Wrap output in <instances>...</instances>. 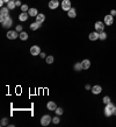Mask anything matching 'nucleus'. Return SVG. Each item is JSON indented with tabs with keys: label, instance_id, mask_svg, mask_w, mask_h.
<instances>
[{
	"label": "nucleus",
	"instance_id": "obj_1",
	"mask_svg": "<svg viewBox=\"0 0 116 127\" xmlns=\"http://www.w3.org/2000/svg\"><path fill=\"white\" fill-rule=\"evenodd\" d=\"M115 108H116V106L114 104H112V103L107 104V105H106V107H104V116H106V117H112V116H114Z\"/></svg>",
	"mask_w": 116,
	"mask_h": 127
},
{
	"label": "nucleus",
	"instance_id": "obj_2",
	"mask_svg": "<svg viewBox=\"0 0 116 127\" xmlns=\"http://www.w3.org/2000/svg\"><path fill=\"white\" fill-rule=\"evenodd\" d=\"M8 7H1V9H0V22L2 23L5 21V20L7 19V18H9V13H8Z\"/></svg>",
	"mask_w": 116,
	"mask_h": 127
},
{
	"label": "nucleus",
	"instance_id": "obj_3",
	"mask_svg": "<svg viewBox=\"0 0 116 127\" xmlns=\"http://www.w3.org/2000/svg\"><path fill=\"white\" fill-rule=\"evenodd\" d=\"M50 123H52V118H51L49 114H45L41 118V125L42 126H48Z\"/></svg>",
	"mask_w": 116,
	"mask_h": 127
},
{
	"label": "nucleus",
	"instance_id": "obj_4",
	"mask_svg": "<svg viewBox=\"0 0 116 127\" xmlns=\"http://www.w3.org/2000/svg\"><path fill=\"white\" fill-rule=\"evenodd\" d=\"M6 36H7L8 40H15L16 37L20 36V34H19V32H16V31H8Z\"/></svg>",
	"mask_w": 116,
	"mask_h": 127
},
{
	"label": "nucleus",
	"instance_id": "obj_5",
	"mask_svg": "<svg viewBox=\"0 0 116 127\" xmlns=\"http://www.w3.org/2000/svg\"><path fill=\"white\" fill-rule=\"evenodd\" d=\"M104 22H102V21H97L95 22V25H94V28H95V31L97 32V33H101V32L104 31Z\"/></svg>",
	"mask_w": 116,
	"mask_h": 127
},
{
	"label": "nucleus",
	"instance_id": "obj_6",
	"mask_svg": "<svg viewBox=\"0 0 116 127\" xmlns=\"http://www.w3.org/2000/svg\"><path fill=\"white\" fill-rule=\"evenodd\" d=\"M103 22H104V25H107V26H112L113 23H114V16H113L112 14H107V15L104 16Z\"/></svg>",
	"mask_w": 116,
	"mask_h": 127
},
{
	"label": "nucleus",
	"instance_id": "obj_7",
	"mask_svg": "<svg viewBox=\"0 0 116 127\" xmlns=\"http://www.w3.org/2000/svg\"><path fill=\"white\" fill-rule=\"evenodd\" d=\"M71 8H72L71 7V1H70V0H63L62 1V9L63 11L69 12Z\"/></svg>",
	"mask_w": 116,
	"mask_h": 127
},
{
	"label": "nucleus",
	"instance_id": "obj_8",
	"mask_svg": "<svg viewBox=\"0 0 116 127\" xmlns=\"http://www.w3.org/2000/svg\"><path fill=\"white\" fill-rule=\"evenodd\" d=\"M30 54L33 56H37V55L41 54V48L39 46H33L30 48Z\"/></svg>",
	"mask_w": 116,
	"mask_h": 127
},
{
	"label": "nucleus",
	"instance_id": "obj_9",
	"mask_svg": "<svg viewBox=\"0 0 116 127\" xmlns=\"http://www.w3.org/2000/svg\"><path fill=\"white\" fill-rule=\"evenodd\" d=\"M48 6H49L50 9H56V8L59 6V0H50Z\"/></svg>",
	"mask_w": 116,
	"mask_h": 127
},
{
	"label": "nucleus",
	"instance_id": "obj_10",
	"mask_svg": "<svg viewBox=\"0 0 116 127\" xmlns=\"http://www.w3.org/2000/svg\"><path fill=\"white\" fill-rule=\"evenodd\" d=\"M1 25H2V27H4V28H11L12 25H13V20H12L11 16H9V18H7V19L5 20Z\"/></svg>",
	"mask_w": 116,
	"mask_h": 127
},
{
	"label": "nucleus",
	"instance_id": "obj_11",
	"mask_svg": "<svg viewBox=\"0 0 116 127\" xmlns=\"http://www.w3.org/2000/svg\"><path fill=\"white\" fill-rule=\"evenodd\" d=\"M101 92H102V88H101L100 85H94V86H92L93 95H100Z\"/></svg>",
	"mask_w": 116,
	"mask_h": 127
},
{
	"label": "nucleus",
	"instance_id": "obj_12",
	"mask_svg": "<svg viewBox=\"0 0 116 127\" xmlns=\"http://www.w3.org/2000/svg\"><path fill=\"white\" fill-rule=\"evenodd\" d=\"M88 39L91 40V41H97V40H99V33H97V31H95V32H92V33H89Z\"/></svg>",
	"mask_w": 116,
	"mask_h": 127
},
{
	"label": "nucleus",
	"instance_id": "obj_13",
	"mask_svg": "<svg viewBox=\"0 0 116 127\" xmlns=\"http://www.w3.org/2000/svg\"><path fill=\"white\" fill-rule=\"evenodd\" d=\"M44 20H45V15L42 14V13H39V15L35 16V21L39 22V23H43L44 22Z\"/></svg>",
	"mask_w": 116,
	"mask_h": 127
},
{
	"label": "nucleus",
	"instance_id": "obj_14",
	"mask_svg": "<svg viewBox=\"0 0 116 127\" xmlns=\"http://www.w3.org/2000/svg\"><path fill=\"white\" fill-rule=\"evenodd\" d=\"M29 16H30V15L28 14L27 12H22V13H21V14H20V15H19V20H20V21H22V22H23V21H27V20H28V18H29Z\"/></svg>",
	"mask_w": 116,
	"mask_h": 127
},
{
	"label": "nucleus",
	"instance_id": "obj_15",
	"mask_svg": "<svg viewBox=\"0 0 116 127\" xmlns=\"http://www.w3.org/2000/svg\"><path fill=\"white\" fill-rule=\"evenodd\" d=\"M57 107H58L57 104L54 103V101H49V103L46 104V108H48V110H50V111H55Z\"/></svg>",
	"mask_w": 116,
	"mask_h": 127
},
{
	"label": "nucleus",
	"instance_id": "obj_16",
	"mask_svg": "<svg viewBox=\"0 0 116 127\" xmlns=\"http://www.w3.org/2000/svg\"><path fill=\"white\" fill-rule=\"evenodd\" d=\"M81 64H82V69L84 70H87L91 68V61L89 60H84L81 62Z\"/></svg>",
	"mask_w": 116,
	"mask_h": 127
},
{
	"label": "nucleus",
	"instance_id": "obj_17",
	"mask_svg": "<svg viewBox=\"0 0 116 127\" xmlns=\"http://www.w3.org/2000/svg\"><path fill=\"white\" fill-rule=\"evenodd\" d=\"M67 16L71 18V19H74V18L77 16V12H76V9H74V8H71V9L67 12Z\"/></svg>",
	"mask_w": 116,
	"mask_h": 127
},
{
	"label": "nucleus",
	"instance_id": "obj_18",
	"mask_svg": "<svg viewBox=\"0 0 116 127\" xmlns=\"http://www.w3.org/2000/svg\"><path fill=\"white\" fill-rule=\"evenodd\" d=\"M28 14L30 16H37L39 15V12L36 8H29V11H28Z\"/></svg>",
	"mask_w": 116,
	"mask_h": 127
},
{
	"label": "nucleus",
	"instance_id": "obj_19",
	"mask_svg": "<svg viewBox=\"0 0 116 127\" xmlns=\"http://www.w3.org/2000/svg\"><path fill=\"white\" fill-rule=\"evenodd\" d=\"M41 25H42V23H39V22H36V21H35V22H33L30 25V29L31 31H37V29L41 27Z\"/></svg>",
	"mask_w": 116,
	"mask_h": 127
},
{
	"label": "nucleus",
	"instance_id": "obj_20",
	"mask_svg": "<svg viewBox=\"0 0 116 127\" xmlns=\"http://www.w3.org/2000/svg\"><path fill=\"white\" fill-rule=\"evenodd\" d=\"M19 37L22 40V41H27V40H28V34L26 33V32H21V33H20V36H19Z\"/></svg>",
	"mask_w": 116,
	"mask_h": 127
},
{
	"label": "nucleus",
	"instance_id": "obj_21",
	"mask_svg": "<svg viewBox=\"0 0 116 127\" xmlns=\"http://www.w3.org/2000/svg\"><path fill=\"white\" fill-rule=\"evenodd\" d=\"M7 7H8V9H14V8L16 7L15 1H14V0H11V1L7 4Z\"/></svg>",
	"mask_w": 116,
	"mask_h": 127
},
{
	"label": "nucleus",
	"instance_id": "obj_22",
	"mask_svg": "<svg viewBox=\"0 0 116 127\" xmlns=\"http://www.w3.org/2000/svg\"><path fill=\"white\" fill-rule=\"evenodd\" d=\"M107 39V33L106 32H101V33H99V40H101V41H104V40Z\"/></svg>",
	"mask_w": 116,
	"mask_h": 127
},
{
	"label": "nucleus",
	"instance_id": "obj_23",
	"mask_svg": "<svg viewBox=\"0 0 116 127\" xmlns=\"http://www.w3.org/2000/svg\"><path fill=\"white\" fill-rule=\"evenodd\" d=\"M74 70H76V71H80V70H82V64H81L80 62H78V63H76V64H74Z\"/></svg>",
	"mask_w": 116,
	"mask_h": 127
},
{
	"label": "nucleus",
	"instance_id": "obj_24",
	"mask_svg": "<svg viewBox=\"0 0 116 127\" xmlns=\"http://www.w3.org/2000/svg\"><path fill=\"white\" fill-rule=\"evenodd\" d=\"M45 61H46V63H48V64H52V63H54V61H55V57H54V56H46Z\"/></svg>",
	"mask_w": 116,
	"mask_h": 127
},
{
	"label": "nucleus",
	"instance_id": "obj_25",
	"mask_svg": "<svg viewBox=\"0 0 116 127\" xmlns=\"http://www.w3.org/2000/svg\"><path fill=\"white\" fill-rule=\"evenodd\" d=\"M102 101H103V104H104V105L109 104V103H110V97H109V96H104V97H103V99H102Z\"/></svg>",
	"mask_w": 116,
	"mask_h": 127
},
{
	"label": "nucleus",
	"instance_id": "obj_26",
	"mask_svg": "<svg viewBox=\"0 0 116 127\" xmlns=\"http://www.w3.org/2000/svg\"><path fill=\"white\" fill-rule=\"evenodd\" d=\"M55 112H56V114H57V116H62L63 113H64V111H63L62 107H57L56 110H55Z\"/></svg>",
	"mask_w": 116,
	"mask_h": 127
},
{
	"label": "nucleus",
	"instance_id": "obj_27",
	"mask_svg": "<svg viewBox=\"0 0 116 127\" xmlns=\"http://www.w3.org/2000/svg\"><path fill=\"white\" fill-rule=\"evenodd\" d=\"M0 125H1V126H6V125H8V119L7 118H2L1 121H0Z\"/></svg>",
	"mask_w": 116,
	"mask_h": 127
},
{
	"label": "nucleus",
	"instance_id": "obj_28",
	"mask_svg": "<svg viewBox=\"0 0 116 127\" xmlns=\"http://www.w3.org/2000/svg\"><path fill=\"white\" fill-rule=\"evenodd\" d=\"M59 121H60V119H59V116L54 117V119H52V123H54L55 125H58V124H59Z\"/></svg>",
	"mask_w": 116,
	"mask_h": 127
},
{
	"label": "nucleus",
	"instance_id": "obj_29",
	"mask_svg": "<svg viewBox=\"0 0 116 127\" xmlns=\"http://www.w3.org/2000/svg\"><path fill=\"white\" fill-rule=\"evenodd\" d=\"M21 11L22 12H28L29 11V7H28L27 5H22V6H21Z\"/></svg>",
	"mask_w": 116,
	"mask_h": 127
},
{
	"label": "nucleus",
	"instance_id": "obj_30",
	"mask_svg": "<svg viewBox=\"0 0 116 127\" xmlns=\"http://www.w3.org/2000/svg\"><path fill=\"white\" fill-rule=\"evenodd\" d=\"M22 28H23L22 26H21V25H19V26H16V29H15V31H16V32H19V33H21V32H23V31H22Z\"/></svg>",
	"mask_w": 116,
	"mask_h": 127
},
{
	"label": "nucleus",
	"instance_id": "obj_31",
	"mask_svg": "<svg viewBox=\"0 0 116 127\" xmlns=\"http://www.w3.org/2000/svg\"><path fill=\"white\" fill-rule=\"evenodd\" d=\"M15 4H16V6H20V7L22 6V4H21V1H20V0H16V1H15Z\"/></svg>",
	"mask_w": 116,
	"mask_h": 127
},
{
	"label": "nucleus",
	"instance_id": "obj_32",
	"mask_svg": "<svg viewBox=\"0 0 116 127\" xmlns=\"http://www.w3.org/2000/svg\"><path fill=\"white\" fill-rule=\"evenodd\" d=\"M39 56H41V58H46L45 53H41V54H39Z\"/></svg>",
	"mask_w": 116,
	"mask_h": 127
},
{
	"label": "nucleus",
	"instance_id": "obj_33",
	"mask_svg": "<svg viewBox=\"0 0 116 127\" xmlns=\"http://www.w3.org/2000/svg\"><path fill=\"white\" fill-rule=\"evenodd\" d=\"M110 14H112L113 16H115L116 15V11L115 9H112V11H110Z\"/></svg>",
	"mask_w": 116,
	"mask_h": 127
},
{
	"label": "nucleus",
	"instance_id": "obj_34",
	"mask_svg": "<svg viewBox=\"0 0 116 127\" xmlns=\"http://www.w3.org/2000/svg\"><path fill=\"white\" fill-rule=\"evenodd\" d=\"M85 89H86V90H92V88H91V85H89V84H87V85H86V86H85Z\"/></svg>",
	"mask_w": 116,
	"mask_h": 127
},
{
	"label": "nucleus",
	"instance_id": "obj_35",
	"mask_svg": "<svg viewBox=\"0 0 116 127\" xmlns=\"http://www.w3.org/2000/svg\"><path fill=\"white\" fill-rule=\"evenodd\" d=\"M4 1H5V2H7V4H8V2H9L11 0H4Z\"/></svg>",
	"mask_w": 116,
	"mask_h": 127
},
{
	"label": "nucleus",
	"instance_id": "obj_36",
	"mask_svg": "<svg viewBox=\"0 0 116 127\" xmlns=\"http://www.w3.org/2000/svg\"><path fill=\"white\" fill-rule=\"evenodd\" d=\"M114 116H116V108H115V112H114Z\"/></svg>",
	"mask_w": 116,
	"mask_h": 127
},
{
	"label": "nucleus",
	"instance_id": "obj_37",
	"mask_svg": "<svg viewBox=\"0 0 116 127\" xmlns=\"http://www.w3.org/2000/svg\"><path fill=\"white\" fill-rule=\"evenodd\" d=\"M14 1H16V0H14Z\"/></svg>",
	"mask_w": 116,
	"mask_h": 127
},
{
	"label": "nucleus",
	"instance_id": "obj_38",
	"mask_svg": "<svg viewBox=\"0 0 116 127\" xmlns=\"http://www.w3.org/2000/svg\"><path fill=\"white\" fill-rule=\"evenodd\" d=\"M62 1H63V0H62Z\"/></svg>",
	"mask_w": 116,
	"mask_h": 127
}]
</instances>
